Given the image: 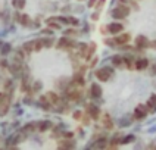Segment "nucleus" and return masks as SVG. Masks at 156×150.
<instances>
[{"label": "nucleus", "mask_w": 156, "mask_h": 150, "mask_svg": "<svg viewBox=\"0 0 156 150\" xmlns=\"http://www.w3.org/2000/svg\"><path fill=\"white\" fill-rule=\"evenodd\" d=\"M10 50H12V46L9 43H5L3 46H0V54H2V56H6Z\"/></svg>", "instance_id": "nucleus-17"}, {"label": "nucleus", "mask_w": 156, "mask_h": 150, "mask_svg": "<svg viewBox=\"0 0 156 150\" xmlns=\"http://www.w3.org/2000/svg\"><path fill=\"white\" fill-rule=\"evenodd\" d=\"M59 21H62V24H71V25H78V19H77V18H72V16H68V18H59Z\"/></svg>", "instance_id": "nucleus-16"}, {"label": "nucleus", "mask_w": 156, "mask_h": 150, "mask_svg": "<svg viewBox=\"0 0 156 150\" xmlns=\"http://www.w3.org/2000/svg\"><path fill=\"white\" fill-rule=\"evenodd\" d=\"M56 47H58V49H62V50H71V49H75L78 46L74 40H71L68 35H65V37H62L61 40L58 41Z\"/></svg>", "instance_id": "nucleus-1"}, {"label": "nucleus", "mask_w": 156, "mask_h": 150, "mask_svg": "<svg viewBox=\"0 0 156 150\" xmlns=\"http://www.w3.org/2000/svg\"><path fill=\"white\" fill-rule=\"evenodd\" d=\"M136 44L139 46V47H146L147 46V40H146V37H137V40H136Z\"/></svg>", "instance_id": "nucleus-21"}, {"label": "nucleus", "mask_w": 156, "mask_h": 150, "mask_svg": "<svg viewBox=\"0 0 156 150\" xmlns=\"http://www.w3.org/2000/svg\"><path fill=\"white\" fill-rule=\"evenodd\" d=\"M87 113L90 115L93 119H99L100 118V109L97 107V106H94V105H87Z\"/></svg>", "instance_id": "nucleus-6"}, {"label": "nucleus", "mask_w": 156, "mask_h": 150, "mask_svg": "<svg viewBox=\"0 0 156 150\" xmlns=\"http://www.w3.org/2000/svg\"><path fill=\"white\" fill-rule=\"evenodd\" d=\"M56 21H58L56 18H49V19L46 21V22H47V26L52 28V30H61L62 25L59 24V22H56Z\"/></svg>", "instance_id": "nucleus-12"}, {"label": "nucleus", "mask_w": 156, "mask_h": 150, "mask_svg": "<svg viewBox=\"0 0 156 150\" xmlns=\"http://www.w3.org/2000/svg\"><path fill=\"white\" fill-rule=\"evenodd\" d=\"M41 87H43L41 81H35L34 84H33V90H34V91H40V90H41Z\"/></svg>", "instance_id": "nucleus-25"}, {"label": "nucleus", "mask_w": 156, "mask_h": 150, "mask_svg": "<svg viewBox=\"0 0 156 150\" xmlns=\"http://www.w3.org/2000/svg\"><path fill=\"white\" fill-rule=\"evenodd\" d=\"M78 2H83V0H78Z\"/></svg>", "instance_id": "nucleus-31"}, {"label": "nucleus", "mask_w": 156, "mask_h": 150, "mask_svg": "<svg viewBox=\"0 0 156 150\" xmlns=\"http://www.w3.org/2000/svg\"><path fill=\"white\" fill-rule=\"evenodd\" d=\"M130 41V34H119L115 38V44H127Z\"/></svg>", "instance_id": "nucleus-11"}, {"label": "nucleus", "mask_w": 156, "mask_h": 150, "mask_svg": "<svg viewBox=\"0 0 156 150\" xmlns=\"http://www.w3.org/2000/svg\"><path fill=\"white\" fill-rule=\"evenodd\" d=\"M94 50H96V44H94V43H90V44H88V49H87V56H86V59H90Z\"/></svg>", "instance_id": "nucleus-22"}, {"label": "nucleus", "mask_w": 156, "mask_h": 150, "mask_svg": "<svg viewBox=\"0 0 156 150\" xmlns=\"http://www.w3.org/2000/svg\"><path fill=\"white\" fill-rule=\"evenodd\" d=\"M103 124H105V128H108V130H111L113 127V124H112V121H111V118H109L108 113L103 116Z\"/></svg>", "instance_id": "nucleus-20"}, {"label": "nucleus", "mask_w": 156, "mask_h": 150, "mask_svg": "<svg viewBox=\"0 0 156 150\" xmlns=\"http://www.w3.org/2000/svg\"><path fill=\"white\" fill-rule=\"evenodd\" d=\"M100 96H102V87L99 84H91V87H90V97L99 99Z\"/></svg>", "instance_id": "nucleus-7"}, {"label": "nucleus", "mask_w": 156, "mask_h": 150, "mask_svg": "<svg viewBox=\"0 0 156 150\" xmlns=\"http://www.w3.org/2000/svg\"><path fill=\"white\" fill-rule=\"evenodd\" d=\"M94 5H96V0H90V2H88V6H90V8L94 6Z\"/></svg>", "instance_id": "nucleus-30"}, {"label": "nucleus", "mask_w": 156, "mask_h": 150, "mask_svg": "<svg viewBox=\"0 0 156 150\" xmlns=\"http://www.w3.org/2000/svg\"><path fill=\"white\" fill-rule=\"evenodd\" d=\"M94 75L99 81H108L113 75V71L111 68H100L94 72Z\"/></svg>", "instance_id": "nucleus-3"}, {"label": "nucleus", "mask_w": 156, "mask_h": 150, "mask_svg": "<svg viewBox=\"0 0 156 150\" xmlns=\"http://www.w3.org/2000/svg\"><path fill=\"white\" fill-rule=\"evenodd\" d=\"M59 146H61V147H65V149H69V147H74V146H75V143L71 141V138H65V141H62Z\"/></svg>", "instance_id": "nucleus-19"}, {"label": "nucleus", "mask_w": 156, "mask_h": 150, "mask_svg": "<svg viewBox=\"0 0 156 150\" xmlns=\"http://www.w3.org/2000/svg\"><path fill=\"white\" fill-rule=\"evenodd\" d=\"M128 13H130V10H128V8H125V6H118V8L113 9V12H112L113 18H116V19H122V18L128 16Z\"/></svg>", "instance_id": "nucleus-4"}, {"label": "nucleus", "mask_w": 156, "mask_h": 150, "mask_svg": "<svg viewBox=\"0 0 156 150\" xmlns=\"http://www.w3.org/2000/svg\"><path fill=\"white\" fill-rule=\"evenodd\" d=\"M146 66H147V61L146 59H139L137 63H136V68L137 69H144Z\"/></svg>", "instance_id": "nucleus-23"}, {"label": "nucleus", "mask_w": 156, "mask_h": 150, "mask_svg": "<svg viewBox=\"0 0 156 150\" xmlns=\"http://www.w3.org/2000/svg\"><path fill=\"white\" fill-rule=\"evenodd\" d=\"M136 118L137 119H143L144 116H146V107L144 106H137V109H136Z\"/></svg>", "instance_id": "nucleus-14"}, {"label": "nucleus", "mask_w": 156, "mask_h": 150, "mask_svg": "<svg viewBox=\"0 0 156 150\" xmlns=\"http://www.w3.org/2000/svg\"><path fill=\"white\" fill-rule=\"evenodd\" d=\"M43 43H44V46H46V47H50V46L53 44V40H52V38H49V40H43Z\"/></svg>", "instance_id": "nucleus-27"}, {"label": "nucleus", "mask_w": 156, "mask_h": 150, "mask_svg": "<svg viewBox=\"0 0 156 150\" xmlns=\"http://www.w3.org/2000/svg\"><path fill=\"white\" fill-rule=\"evenodd\" d=\"M53 127V124L50 121H41V122H38V131H47V130H50Z\"/></svg>", "instance_id": "nucleus-13"}, {"label": "nucleus", "mask_w": 156, "mask_h": 150, "mask_svg": "<svg viewBox=\"0 0 156 150\" xmlns=\"http://www.w3.org/2000/svg\"><path fill=\"white\" fill-rule=\"evenodd\" d=\"M122 30H124L122 24H118V22L109 24V26H108V31H109L111 34H118V33H121Z\"/></svg>", "instance_id": "nucleus-9"}, {"label": "nucleus", "mask_w": 156, "mask_h": 150, "mask_svg": "<svg viewBox=\"0 0 156 150\" xmlns=\"http://www.w3.org/2000/svg\"><path fill=\"white\" fill-rule=\"evenodd\" d=\"M124 61H125V59H122L121 56H115V58L112 59V63H113V65H118V66H121L122 63H124Z\"/></svg>", "instance_id": "nucleus-24"}, {"label": "nucleus", "mask_w": 156, "mask_h": 150, "mask_svg": "<svg viewBox=\"0 0 156 150\" xmlns=\"http://www.w3.org/2000/svg\"><path fill=\"white\" fill-rule=\"evenodd\" d=\"M46 97L49 99V102H50L52 105H59V102H61V97H59V94H58L56 91H47V93H46Z\"/></svg>", "instance_id": "nucleus-8"}, {"label": "nucleus", "mask_w": 156, "mask_h": 150, "mask_svg": "<svg viewBox=\"0 0 156 150\" xmlns=\"http://www.w3.org/2000/svg\"><path fill=\"white\" fill-rule=\"evenodd\" d=\"M81 118H83V113H81V112H75V113H74V119H77V121H80Z\"/></svg>", "instance_id": "nucleus-28"}, {"label": "nucleus", "mask_w": 156, "mask_h": 150, "mask_svg": "<svg viewBox=\"0 0 156 150\" xmlns=\"http://www.w3.org/2000/svg\"><path fill=\"white\" fill-rule=\"evenodd\" d=\"M43 47H44V43H43V40H41V38H40V40H33V41H28V43L24 44V49H25L28 53L40 52Z\"/></svg>", "instance_id": "nucleus-2"}, {"label": "nucleus", "mask_w": 156, "mask_h": 150, "mask_svg": "<svg viewBox=\"0 0 156 150\" xmlns=\"http://www.w3.org/2000/svg\"><path fill=\"white\" fill-rule=\"evenodd\" d=\"M38 105H40V107L41 109H44V110H49V109H52V103L49 102V99L46 96H41L40 99H38Z\"/></svg>", "instance_id": "nucleus-10"}, {"label": "nucleus", "mask_w": 156, "mask_h": 150, "mask_svg": "<svg viewBox=\"0 0 156 150\" xmlns=\"http://www.w3.org/2000/svg\"><path fill=\"white\" fill-rule=\"evenodd\" d=\"M12 6L18 10H21V9L25 8V0H12Z\"/></svg>", "instance_id": "nucleus-18"}, {"label": "nucleus", "mask_w": 156, "mask_h": 150, "mask_svg": "<svg viewBox=\"0 0 156 150\" xmlns=\"http://www.w3.org/2000/svg\"><path fill=\"white\" fill-rule=\"evenodd\" d=\"M35 130H38V122H30L24 127V131L25 132H34Z\"/></svg>", "instance_id": "nucleus-15"}, {"label": "nucleus", "mask_w": 156, "mask_h": 150, "mask_svg": "<svg viewBox=\"0 0 156 150\" xmlns=\"http://www.w3.org/2000/svg\"><path fill=\"white\" fill-rule=\"evenodd\" d=\"M0 66H3V68H6V66H8V62L5 61V59H2V61H0Z\"/></svg>", "instance_id": "nucleus-29"}, {"label": "nucleus", "mask_w": 156, "mask_h": 150, "mask_svg": "<svg viewBox=\"0 0 156 150\" xmlns=\"http://www.w3.org/2000/svg\"><path fill=\"white\" fill-rule=\"evenodd\" d=\"M15 19H18V22H19L21 25H24V26H31L33 25V21H31V18L28 16V15L16 13V15H15Z\"/></svg>", "instance_id": "nucleus-5"}, {"label": "nucleus", "mask_w": 156, "mask_h": 150, "mask_svg": "<svg viewBox=\"0 0 156 150\" xmlns=\"http://www.w3.org/2000/svg\"><path fill=\"white\" fill-rule=\"evenodd\" d=\"M65 35H68V37H77L78 35V31H75V30H66L65 31Z\"/></svg>", "instance_id": "nucleus-26"}]
</instances>
